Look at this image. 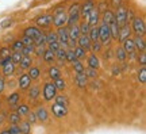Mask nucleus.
<instances>
[{
	"mask_svg": "<svg viewBox=\"0 0 146 134\" xmlns=\"http://www.w3.org/2000/svg\"><path fill=\"white\" fill-rule=\"evenodd\" d=\"M52 23L53 26L57 27V29L66 26V23H68V14H66V10L64 7H57L56 10L53 11Z\"/></svg>",
	"mask_w": 146,
	"mask_h": 134,
	"instance_id": "obj_1",
	"label": "nucleus"
},
{
	"mask_svg": "<svg viewBox=\"0 0 146 134\" xmlns=\"http://www.w3.org/2000/svg\"><path fill=\"white\" fill-rule=\"evenodd\" d=\"M66 14H68V23H66V26H73V25H77L78 21H80V4L78 3H73L70 7H69V10L66 11Z\"/></svg>",
	"mask_w": 146,
	"mask_h": 134,
	"instance_id": "obj_2",
	"label": "nucleus"
},
{
	"mask_svg": "<svg viewBox=\"0 0 146 134\" xmlns=\"http://www.w3.org/2000/svg\"><path fill=\"white\" fill-rule=\"evenodd\" d=\"M130 27H131V31H133L135 35H142V37L145 35L146 26H145L143 18H141V16H135V18L130 22Z\"/></svg>",
	"mask_w": 146,
	"mask_h": 134,
	"instance_id": "obj_3",
	"label": "nucleus"
},
{
	"mask_svg": "<svg viewBox=\"0 0 146 134\" xmlns=\"http://www.w3.org/2000/svg\"><path fill=\"white\" fill-rule=\"evenodd\" d=\"M99 29V42L102 45H108L110 42H111V33H110V27L108 25H106V23H100V26H98Z\"/></svg>",
	"mask_w": 146,
	"mask_h": 134,
	"instance_id": "obj_4",
	"label": "nucleus"
},
{
	"mask_svg": "<svg viewBox=\"0 0 146 134\" xmlns=\"http://www.w3.org/2000/svg\"><path fill=\"white\" fill-rule=\"evenodd\" d=\"M114 21L116 22V25L119 27L127 23V8H126L125 5H119L118 8H115Z\"/></svg>",
	"mask_w": 146,
	"mask_h": 134,
	"instance_id": "obj_5",
	"label": "nucleus"
},
{
	"mask_svg": "<svg viewBox=\"0 0 146 134\" xmlns=\"http://www.w3.org/2000/svg\"><path fill=\"white\" fill-rule=\"evenodd\" d=\"M42 95H43V100L45 102H50V100L56 98L57 88L54 87L53 83H45L43 84V89H42Z\"/></svg>",
	"mask_w": 146,
	"mask_h": 134,
	"instance_id": "obj_6",
	"label": "nucleus"
},
{
	"mask_svg": "<svg viewBox=\"0 0 146 134\" xmlns=\"http://www.w3.org/2000/svg\"><path fill=\"white\" fill-rule=\"evenodd\" d=\"M15 71H16L15 64L11 61V56L3 58V65H1V72H3V76L10 77V76H12V75L15 73Z\"/></svg>",
	"mask_w": 146,
	"mask_h": 134,
	"instance_id": "obj_7",
	"label": "nucleus"
},
{
	"mask_svg": "<svg viewBox=\"0 0 146 134\" xmlns=\"http://www.w3.org/2000/svg\"><path fill=\"white\" fill-rule=\"evenodd\" d=\"M57 38H58V43L62 49L68 47V42H69V34H68V26H64L57 29Z\"/></svg>",
	"mask_w": 146,
	"mask_h": 134,
	"instance_id": "obj_8",
	"label": "nucleus"
},
{
	"mask_svg": "<svg viewBox=\"0 0 146 134\" xmlns=\"http://www.w3.org/2000/svg\"><path fill=\"white\" fill-rule=\"evenodd\" d=\"M95 8V3L94 0H85L83 4L80 5V16L84 18V19H87L89 15V12Z\"/></svg>",
	"mask_w": 146,
	"mask_h": 134,
	"instance_id": "obj_9",
	"label": "nucleus"
},
{
	"mask_svg": "<svg viewBox=\"0 0 146 134\" xmlns=\"http://www.w3.org/2000/svg\"><path fill=\"white\" fill-rule=\"evenodd\" d=\"M50 111H52V114L54 115V117H57V118H64V117L68 115V107L61 106V104H57V103L52 104Z\"/></svg>",
	"mask_w": 146,
	"mask_h": 134,
	"instance_id": "obj_10",
	"label": "nucleus"
},
{
	"mask_svg": "<svg viewBox=\"0 0 146 134\" xmlns=\"http://www.w3.org/2000/svg\"><path fill=\"white\" fill-rule=\"evenodd\" d=\"M131 37V27H130V23H126L123 26L119 27V33H118V41L122 43L123 41H126L127 38Z\"/></svg>",
	"mask_w": 146,
	"mask_h": 134,
	"instance_id": "obj_11",
	"label": "nucleus"
},
{
	"mask_svg": "<svg viewBox=\"0 0 146 134\" xmlns=\"http://www.w3.org/2000/svg\"><path fill=\"white\" fill-rule=\"evenodd\" d=\"M35 25L36 27L39 29H45V27H49L52 25V14H42L41 16H38L35 19Z\"/></svg>",
	"mask_w": 146,
	"mask_h": 134,
	"instance_id": "obj_12",
	"label": "nucleus"
},
{
	"mask_svg": "<svg viewBox=\"0 0 146 134\" xmlns=\"http://www.w3.org/2000/svg\"><path fill=\"white\" fill-rule=\"evenodd\" d=\"M42 34H43V33L41 31V29H39V27H36V26H29L27 29H25V31H23V35L30 37L33 41H36Z\"/></svg>",
	"mask_w": 146,
	"mask_h": 134,
	"instance_id": "obj_13",
	"label": "nucleus"
},
{
	"mask_svg": "<svg viewBox=\"0 0 146 134\" xmlns=\"http://www.w3.org/2000/svg\"><path fill=\"white\" fill-rule=\"evenodd\" d=\"M30 84H31V79L29 77L27 73H23L18 77V87L21 91H27L30 88Z\"/></svg>",
	"mask_w": 146,
	"mask_h": 134,
	"instance_id": "obj_14",
	"label": "nucleus"
},
{
	"mask_svg": "<svg viewBox=\"0 0 146 134\" xmlns=\"http://www.w3.org/2000/svg\"><path fill=\"white\" fill-rule=\"evenodd\" d=\"M99 21H100V12L98 11V8H94V10L89 12L88 18H87V22H88V25L91 27H94V26H98Z\"/></svg>",
	"mask_w": 146,
	"mask_h": 134,
	"instance_id": "obj_15",
	"label": "nucleus"
},
{
	"mask_svg": "<svg viewBox=\"0 0 146 134\" xmlns=\"http://www.w3.org/2000/svg\"><path fill=\"white\" fill-rule=\"evenodd\" d=\"M134 39V46H135V50L139 53H143L146 49V43H145V38L142 35H135Z\"/></svg>",
	"mask_w": 146,
	"mask_h": 134,
	"instance_id": "obj_16",
	"label": "nucleus"
},
{
	"mask_svg": "<svg viewBox=\"0 0 146 134\" xmlns=\"http://www.w3.org/2000/svg\"><path fill=\"white\" fill-rule=\"evenodd\" d=\"M91 43H92V41L89 39L88 35H80L77 39V46H80L81 49H84V50H89L91 49Z\"/></svg>",
	"mask_w": 146,
	"mask_h": 134,
	"instance_id": "obj_17",
	"label": "nucleus"
},
{
	"mask_svg": "<svg viewBox=\"0 0 146 134\" xmlns=\"http://www.w3.org/2000/svg\"><path fill=\"white\" fill-rule=\"evenodd\" d=\"M74 81L77 84L78 88H85L87 84H88V77L85 73H76V77H74Z\"/></svg>",
	"mask_w": 146,
	"mask_h": 134,
	"instance_id": "obj_18",
	"label": "nucleus"
},
{
	"mask_svg": "<svg viewBox=\"0 0 146 134\" xmlns=\"http://www.w3.org/2000/svg\"><path fill=\"white\" fill-rule=\"evenodd\" d=\"M87 61H88V68H92L95 71H98L100 68V61H99V57L96 56L95 53H92L91 56H88L87 58Z\"/></svg>",
	"mask_w": 146,
	"mask_h": 134,
	"instance_id": "obj_19",
	"label": "nucleus"
},
{
	"mask_svg": "<svg viewBox=\"0 0 146 134\" xmlns=\"http://www.w3.org/2000/svg\"><path fill=\"white\" fill-rule=\"evenodd\" d=\"M122 47H123V50H125L127 54L129 53H133V52H137L135 50V46H134V39L133 38H127L126 41L122 42Z\"/></svg>",
	"mask_w": 146,
	"mask_h": 134,
	"instance_id": "obj_20",
	"label": "nucleus"
},
{
	"mask_svg": "<svg viewBox=\"0 0 146 134\" xmlns=\"http://www.w3.org/2000/svg\"><path fill=\"white\" fill-rule=\"evenodd\" d=\"M19 102H21V95L18 92H12L7 98V103L10 107H16V106H19Z\"/></svg>",
	"mask_w": 146,
	"mask_h": 134,
	"instance_id": "obj_21",
	"label": "nucleus"
},
{
	"mask_svg": "<svg viewBox=\"0 0 146 134\" xmlns=\"http://www.w3.org/2000/svg\"><path fill=\"white\" fill-rule=\"evenodd\" d=\"M35 117H36V121H39V122H46L47 119H49V114H47L45 107H39L35 111Z\"/></svg>",
	"mask_w": 146,
	"mask_h": 134,
	"instance_id": "obj_22",
	"label": "nucleus"
},
{
	"mask_svg": "<svg viewBox=\"0 0 146 134\" xmlns=\"http://www.w3.org/2000/svg\"><path fill=\"white\" fill-rule=\"evenodd\" d=\"M114 21V12L111 10H104L103 12H102V22L103 23H106V25H110L111 22Z\"/></svg>",
	"mask_w": 146,
	"mask_h": 134,
	"instance_id": "obj_23",
	"label": "nucleus"
},
{
	"mask_svg": "<svg viewBox=\"0 0 146 134\" xmlns=\"http://www.w3.org/2000/svg\"><path fill=\"white\" fill-rule=\"evenodd\" d=\"M42 57H43V61L47 62V64H53L54 60H56V54H54L52 50H49V49H45V52H43Z\"/></svg>",
	"mask_w": 146,
	"mask_h": 134,
	"instance_id": "obj_24",
	"label": "nucleus"
},
{
	"mask_svg": "<svg viewBox=\"0 0 146 134\" xmlns=\"http://www.w3.org/2000/svg\"><path fill=\"white\" fill-rule=\"evenodd\" d=\"M31 64H33L31 56H23L21 62H19V67H21V69H29L31 67Z\"/></svg>",
	"mask_w": 146,
	"mask_h": 134,
	"instance_id": "obj_25",
	"label": "nucleus"
},
{
	"mask_svg": "<svg viewBox=\"0 0 146 134\" xmlns=\"http://www.w3.org/2000/svg\"><path fill=\"white\" fill-rule=\"evenodd\" d=\"M27 75H29V77L31 79V80H38L39 75H41V69L38 67H33L31 65V67L29 68V73Z\"/></svg>",
	"mask_w": 146,
	"mask_h": 134,
	"instance_id": "obj_26",
	"label": "nucleus"
},
{
	"mask_svg": "<svg viewBox=\"0 0 146 134\" xmlns=\"http://www.w3.org/2000/svg\"><path fill=\"white\" fill-rule=\"evenodd\" d=\"M47 73H49V77L53 79V80H56V79L61 77V72H60V68H58V67H54V65H52V67L49 68Z\"/></svg>",
	"mask_w": 146,
	"mask_h": 134,
	"instance_id": "obj_27",
	"label": "nucleus"
},
{
	"mask_svg": "<svg viewBox=\"0 0 146 134\" xmlns=\"http://www.w3.org/2000/svg\"><path fill=\"white\" fill-rule=\"evenodd\" d=\"M18 126H19V130L22 134H30V131H31V125L27 121H21Z\"/></svg>",
	"mask_w": 146,
	"mask_h": 134,
	"instance_id": "obj_28",
	"label": "nucleus"
},
{
	"mask_svg": "<svg viewBox=\"0 0 146 134\" xmlns=\"http://www.w3.org/2000/svg\"><path fill=\"white\" fill-rule=\"evenodd\" d=\"M108 27H110V33H111V38L116 39V38H118V33H119V26L116 25L115 21H112L108 25Z\"/></svg>",
	"mask_w": 146,
	"mask_h": 134,
	"instance_id": "obj_29",
	"label": "nucleus"
},
{
	"mask_svg": "<svg viewBox=\"0 0 146 134\" xmlns=\"http://www.w3.org/2000/svg\"><path fill=\"white\" fill-rule=\"evenodd\" d=\"M115 57H116V60L120 62H125L127 60V53L123 50V47L120 46L116 49V52H115Z\"/></svg>",
	"mask_w": 146,
	"mask_h": 134,
	"instance_id": "obj_30",
	"label": "nucleus"
},
{
	"mask_svg": "<svg viewBox=\"0 0 146 134\" xmlns=\"http://www.w3.org/2000/svg\"><path fill=\"white\" fill-rule=\"evenodd\" d=\"M29 111H30V107H29L27 104H21V106H16L15 113L22 118V117H26L27 114H29Z\"/></svg>",
	"mask_w": 146,
	"mask_h": 134,
	"instance_id": "obj_31",
	"label": "nucleus"
},
{
	"mask_svg": "<svg viewBox=\"0 0 146 134\" xmlns=\"http://www.w3.org/2000/svg\"><path fill=\"white\" fill-rule=\"evenodd\" d=\"M73 52H74V56H76V58L77 60H84L85 57H87V50H84V49H81L80 46H76L73 47Z\"/></svg>",
	"mask_w": 146,
	"mask_h": 134,
	"instance_id": "obj_32",
	"label": "nucleus"
},
{
	"mask_svg": "<svg viewBox=\"0 0 146 134\" xmlns=\"http://www.w3.org/2000/svg\"><path fill=\"white\" fill-rule=\"evenodd\" d=\"M88 37L92 42L99 41V29H98V26L91 27V30H89V33H88Z\"/></svg>",
	"mask_w": 146,
	"mask_h": 134,
	"instance_id": "obj_33",
	"label": "nucleus"
},
{
	"mask_svg": "<svg viewBox=\"0 0 146 134\" xmlns=\"http://www.w3.org/2000/svg\"><path fill=\"white\" fill-rule=\"evenodd\" d=\"M78 30H80V34L81 35H88L89 30H91V26L88 25V22H81V23H78Z\"/></svg>",
	"mask_w": 146,
	"mask_h": 134,
	"instance_id": "obj_34",
	"label": "nucleus"
},
{
	"mask_svg": "<svg viewBox=\"0 0 146 134\" xmlns=\"http://www.w3.org/2000/svg\"><path fill=\"white\" fill-rule=\"evenodd\" d=\"M53 84H54V87L57 88V91H64L65 87H66V83H65V80H64L62 77L56 79V80L53 81Z\"/></svg>",
	"mask_w": 146,
	"mask_h": 134,
	"instance_id": "obj_35",
	"label": "nucleus"
},
{
	"mask_svg": "<svg viewBox=\"0 0 146 134\" xmlns=\"http://www.w3.org/2000/svg\"><path fill=\"white\" fill-rule=\"evenodd\" d=\"M72 67H73V71L76 73H84V65H83V62L80 61V60H76V61H73L72 62Z\"/></svg>",
	"mask_w": 146,
	"mask_h": 134,
	"instance_id": "obj_36",
	"label": "nucleus"
},
{
	"mask_svg": "<svg viewBox=\"0 0 146 134\" xmlns=\"http://www.w3.org/2000/svg\"><path fill=\"white\" fill-rule=\"evenodd\" d=\"M54 54H56V58H57V60H60L61 62H65V61H66V50H65V49L60 47V49H58V50L54 53Z\"/></svg>",
	"mask_w": 146,
	"mask_h": 134,
	"instance_id": "obj_37",
	"label": "nucleus"
},
{
	"mask_svg": "<svg viewBox=\"0 0 146 134\" xmlns=\"http://www.w3.org/2000/svg\"><path fill=\"white\" fill-rule=\"evenodd\" d=\"M45 38H46V43H52V42H57L58 41L57 33H56V31H53V30L49 31L46 35H45Z\"/></svg>",
	"mask_w": 146,
	"mask_h": 134,
	"instance_id": "obj_38",
	"label": "nucleus"
},
{
	"mask_svg": "<svg viewBox=\"0 0 146 134\" xmlns=\"http://www.w3.org/2000/svg\"><path fill=\"white\" fill-rule=\"evenodd\" d=\"M21 121H22V118L16 113H11L10 115H8V122H10L11 125H19Z\"/></svg>",
	"mask_w": 146,
	"mask_h": 134,
	"instance_id": "obj_39",
	"label": "nucleus"
},
{
	"mask_svg": "<svg viewBox=\"0 0 146 134\" xmlns=\"http://www.w3.org/2000/svg\"><path fill=\"white\" fill-rule=\"evenodd\" d=\"M54 100H56V103H57V104H61V106L68 107L69 102H68V98H66V96H64V95H56Z\"/></svg>",
	"mask_w": 146,
	"mask_h": 134,
	"instance_id": "obj_40",
	"label": "nucleus"
},
{
	"mask_svg": "<svg viewBox=\"0 0 146 134\" xmlns=\"http://www.w3.org/2000/svg\"><path fill=\"white\" fill-rule=\"evenodd\" d=\"M23 43H22V41L21 39H18V41H14L12 42V45L10 46V49L12 50V52H21L22 49H23Z\"/></svg>",
	"mask_w": 146,
	"mask_h": 134,
	"instance_id": "obj_41",
	"label": "nucleus"
},
{
	"mask_svg": "<svg viewBox=\"0 0 146 134\" xmlns=\"http://www.w3.org/2000/svg\"><path fill=\"white\" fill-rule=\"evenodd\" d=\"M38 95H39V87L38 85H34V87L29 88V96H30V99H36Z\"/></svg>",
	"mask_w": 146,
	"mask_h": 134,
	"instance_id": "obj_42",
	"label": "nucleus"
},
{
	"mask_svg": "<svg viewBox=\"0 0 146 134\" xmlns=\"http://www.w3.org/2000/svg\"><path fill=\"white\" fill-rule=\"evenodd\" d=\"M12 50L10 49V46H3L0 47V58H5V57H10Z\"/></svg>",
	"mask_w": 146,
	"mask_h": 134,
	"instance_id": "obj_43",
	"label": "nucleus"
},
{
	"mask_svg": "<svg viewBox=\"0 0 146 134\" xmlns=\"http://www.w3.org/2000/svg\"><path fill=\"white\" fill-rule=\"evenodd\" d=\"M22 53L21 52H12L11 53V61L14 62V64H19V62H21V60H22Z\"/></svg>",
	"mask_w": 146,
	"mask_h": 134,
	"instance_id": "obj_44",
	"label": "nucleus"
},
{
	"mask_svg": "<svg viewBox=\"0 0 146 134\" xmlns=\"http://www.w3.org/2000/svg\"><path fill=\"white\" fill-rule=\"evenodd\" d=\"M34 49H35L34 45L33 46H23V49L21 50L22 56H31V54H34Z\"/></svg>",
	"mask_w": 146,
	"mask_h": 134,
	"instance_id": "obj_45",
	"label": "nucleus"
},
{
	"mask_svg": "<svg viewBox=\"0 0 146 134\" xmlns=\"http://www.w3.org/2000/svg\"><path fill=\"white\" fill-rule=\"evenodd\" d=\"M138 81L142 83V84L146 83V68L145 67H142L139 69V72H138Z\"/></svg>",
	"mask_w": 146,
	"mask_h": 134,
	"instance_id": "obj_46",
	"label": "nucleus"
},
{
	"mask_svg": "<svg viewBox=\"0 0 146 134\" xmlns=\"http://www.w3.org/2000/svg\"><path fill=\"white\" fill-rule=\"evenodd\" d=\"M102 47H103V45H102L99 41H95V42L91 43V49H92V52H94L95 54H96V53H99L100 50H102Z\"/></svg>",
	"mask_w": 146,
	"mask_h": 134,
	"instance_id": "obj_47",
	"label": "nucleus"
},
{
	"mask_svg": "<svg viewBox=\"0 0 146 134\" xmlns=\"http://www.w3.org/2000/svg\"><path fill=\"white\" fill-rule=\"evenodd\" d=\"M84 73L87 75V77H91V79H94L98 76V71H95V69H92V68H87V69H84Z\"/></svg>",
	"mask_w": 146,
	"mask_h": 134,
	"instance_id": "obj_48",
	"label": "nucleus"
},
{
	"mask_svg": "<svg viewBox=\"0 0 146 134\" xmlns=\"http://www.w3.org/2000/svg\"><path fill=\"white\" fill-rule=\"evenodd\" d=\"M26 117H27V122L30 125L36 123V117H35V113H34V111H29V114H27Z\"/></svg>",
	"mask_w": 146,
	"mask_h": 134,
	"instance_id": "obj_49",
	"label": "nucleus"
},
{
	"mask_svg": "<svg viewBox=\"0 0 146 134\" xmlns=\"http://www.w3.org/2000/svg\"><path fill=\"white\" fill-rule=\"evenodd\" d=\"M76 60H77V58H76V56H74L73 49H68V50H66V61L73 62V61H76Z\"/></svg>",
	"mask_w": 146,
	"mask_h": 134,
	"instance_id": "obj_50",
	"label": "nucleus"
},
{
	"mask_svg": "<svg viewBox=\"0 0 146 134\" xmlns=\"http://www.w3.org/2000/svg\"><path fill=\"white\" fill-rule=\"evenodd\" d=\"M21 41H22V43H23L25 46H33V45H34V41H33L30 37H27V35H23V38H22ZM34 46H35V45H34Z\"/></svg>",
	"mask_w": 146,
	"mask_h": 134,
	"instance_id": "obj_51",
	"label": "nucleus"
},
{
	"mask_svg": "<svg viewBox=\"0 0 146 134\" xmlns=\"http://www.w3.org/2000/svg\"><path fill=\"white\" fill-rule=\"evenodd\" d=\"M47 45H49V50H52L53 53H56L58 50V49H60V43H58V41L57 42H52V43H47Z\"/></svg>",
	"mask_w": 146,
	"mask_h": 134,
	"instance_id": "obj_52",
	"label": "nucleus"
},
{
	"mask_svg": "<svg viewBox=\"0 0 146 134\" xmlns=\"http://www.w3.org/2000/svg\"><path fill=\"white\" fill-rule=\"evenodd\" d=\"M137 60H138V62L141 64L142 67H145V65H146V54H145V52L141 53V54H138Z\"/></svg>",
	"mask_w": 146,
	"mask_h": 134,
	"instance_id": "obj_53",
	"label": "nucleus"
},
{
	"mask_svg": "<svg viewBox=\"0 0 146 134\" xmlns=\"http://www.w3.org/2000/svg\"><path fill=\"white\" fill-rule=\"evenodd\" d=\"M8 131H10V134H22L18 125H11L10 129H8Z\"/></svg>",
	"mask_w": 146,
	"mask_h": 134,
	"instance_id": "obj_54",
	"label": "nucleus"
},
{
	"mask_svg": "<svg viewBox=\"0 0 146 134\" xmlns=\"http://www.w3.org/2000/svg\"><path fill=\"white\" fill-rule=\"evenodd\" d=\"M43 52H45V46H35V49H34V53L39 57H42Z\"/></svg>",
	"mask_w": 146,
	"mask_h": 134,
	"instance_id": "obj_55",
	"label": "nucleus"
},
{
	"mask_svg": "<svg viewBox=\"0 0 146 134\" xmlns=\"http://www.w3.org/2000/svg\"><path fill=\"white\" fill-rule=\"evenodd\" d=\"M135 14H134V11L133 10H127V23H130L134 18H135Z\"/></svg>",
	"mask_w": 146,
	"mask_h": 134,
	"instance_id": "obj_56",
	"label": "nucleus"
},
{
	"mask_svg": "<svg viewBox=\"0 0 146 134\" xmlns=\"http://www.w3.org/2000/svg\"><path fill=\"white\" fill-rule=\"evenodd\" d=\"M110 3H111V5H112L114 8H118L119 5H122L123 0H110Z\"/></svg>",
	"mask_w": 146,
	"mask_h": 134,
	"instance_id": "obj_57",
	"label": "nucleus"
},
{
	"mask_svg": "<svg viewBox=\"0 0 146 134\" xmlns=\"http://www.w3.org/2000/svg\"><path fill=\"white\" fill-rule=\"evenodd\" d=\"M4 88H5V80L3 76H0V93L4 91Z\"/></svg>",
	"mask_w": 146,
	"mask_h": 134,
	"instance_id": "obj_58",
	"label": "nucleus"
},
{
	"mask_svg": "<svg viewBox=\"0 0 146 134\" xmlns=\"http://www.w3.org/2000/svg\"><path fill=\"white\" fill-rule=\"evenodd\" d=\"M8 23H11V21L10 19H7V21H4L3 23H1V27H7V26H10Z\"/></svg>",
	"mask_w": 146,
	"mask_h": 134,
	"instance_id": "obj_59",
	"label": "nucleus"
},
{
	"mask_svg": "<svg viewBox=\"0 0 146 134\" xmlns=\"http://www.w3.org/2000/svg\"><path fill=\"white\" fill-rule=\"evenodd\" d=\"M3 122H4V114L0 113V125L3 123Z\"/></svg>",
	"mask_w": 146,
	"mask_h": 134,
	"instance_id": "obj_60",
	"label": "nucleus"
},
{
	"mask_svg": "<svg viewBox=\"0 0 146 134\" xmlns=\"http://www.w3.org/2000/svg\"><path fill=\"white\" fill-rule=\"evenodd\" d=\"M0 134H10L8 130H3V131H0Z\"/></svg>",
	"mask_w": 146,
	"mask_h": 134,
	"instance_id": "obj_61",
	"label": "nucleus"
},
{
	"mask_svg": "<svg viewBox=\"0 0 146 134\" xmlns=\"http://www.w3.org/2000/svg\"><path fill=\"white\" fill-rule=\"evenodd\" d=\"M0 108H1V100H0Z\"/></svg>",
	"mask_w": 146,
	"mask_h": 134,
	"instance_id": "obj_62",
	"label": "nucleus"
}]
</instances>
